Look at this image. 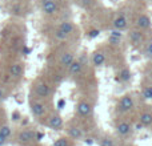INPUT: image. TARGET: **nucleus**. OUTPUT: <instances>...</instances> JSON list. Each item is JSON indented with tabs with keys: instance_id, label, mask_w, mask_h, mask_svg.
Wrapping results in <instances>:
<instances>
[{
	"instance_id": "nucleus-1",
	"label": "nucleus",
	"mask_w": 152,
	"mask_h": 146,
	"mask_svg": "<svg viewBox=\"0 0 152 146\" xmlns=\"http://www.w3.org/2000/svg\"><path fill=\"white\" fill-rule=\"evenodd\" d=\"M28 106L31 114L36 120H42L48 114V101H45V100H40L31 94L28 100Z\"/></svg>"
},
{
	"instance_id": "nucleus-2",
	"label": "nucleus",
	"mask_w": 152,
	"mask_h": 146,
	"mask_svg": "<svg viewBox=\"0 0 152 146\" xmlns=\"http://www.w3.org/2000/svg\"><path fill=\"white\" fill-rule=\"evenodd\" d=\"M31 94L35 97H37V98H40V100L48 101V100H51V97H52V94H53V88L47 82V81L40 80L39 78V80H36L34 84H32Z\"/></svg>"
},
{
	"instance_id": "nucleus-3",
	"label": "nucleus",
	"mask_w": 152,
	"mask_h": 146,
	"mask_svg": "<svg viewBox=\"0 0 152 146\" xmlns=\"http://www.w3.org/2000/svg\"><path fill=\"white\" fill-rule=\"evenodd\" d=\"M135 109V98L132 94L127 93L123 94L120 97V100L118 101V105H116V110H118L120 114H128L132 110Z\"/></svg>"
},
{
	"instance_id": "nucleus-4",
	"label": "nucleus",
	"mask_w": 152,
	"mask_h": 146,
	"mask_svg": "<svg viewBox=\"0 0 152 146\" xmlns=\"http://www.w3.org/2000/svg\"><path fill=\"white\" fill-rule=\"evenodd\" d=\"M76 114L81 118H89L94 116V104H92L89 100H80V101L76 104Z\"/></svg>"
},
{
	"instance_id": "nucleus-5",
	"label": "nucleus",
	"mask_w": 152,
	"mask_h": 146,
	"mask_svg": "<svg viewBox=\"0 0 152 146\" xmlns=\"http://www.w3.org/2000/svg\"><path fill=\"white\" fill-rule=\"evenodd\" d=\"M145 40H147L145 31H142V29L137 28H132L128 31V41L132 47H140L145 43Z\"/></svg>"
},
{
	"instance_id": "nucleus-6",
	"label": "nucleus",
	"mask_w": 152,
	"mask_h": 146,
	"mask_svg": "<svg viewBox=\"0 0 152 146\" xmlns=\"http://www.w3.org/2000/svg\"><path fill=\"white\" fill-rule=\"evenodd\" d=\"M44 118H45V125L50 129H52V130H61L63 129V126H64L63 117L58 112L48 113Z\"/></svg>"
},
{
	"instance_id": "nucleus-7",
	"label": "nucleus",
	"mask_w": 152,
	"mask_h": 146,
	"mask_svg": "<svg viewBox=\"0 0 152 146\" xmlns=\"http://www.w3.org/2000/svg\"><path fill=\"white\" fill-rule=\"evenodd\" d=\"M40 8L45 16H55L60 9L58 0H40Z\"/></svg>"
},
{
	"instance_id": "nucleus-8",
	"label": "nucleus",
	"mask_w": 152,
	"mask_h": 146,
	"mask_svg": "<svg viewBox=\"0 0 152 146\" xmlns=\"http://www.w3.org/2000/svg\"><path fill=\"white\" fill-rule=\"evenodd\" d=\"M135 28L142 29V31H148L152 28V19L144 12L139 13L135 19Z\"/></svg>"
},
{
	"instance_id": "nucleus-9",
	"label": "nucleus",
	"mask_w": 152,
	"mask_h": 146,
	"mask_svg": "<svg viewBox=\"0 0 152 146\" xmlns=\"http://www.w3.org/2000/svg\"><path fill=\"white\" fill-rule=\"evenodd\" d=\"M128 17H127L124 13H118V15L113 17L112 20V28L116 31H126L128 29Z\"/></svg>"
},
{
	"instance_id": "nucleus-10",
	"label": "nucleus",
	"mask_w": 152,
	"mask_h": 146,
	"mask_svg": "<svg viewBox=\"0 0 152 146\" xmlns=\"http://www.w3.org/2000/svg\"><path fill=\"white\" fill-rule=\"evenodd\" d=\"M75 60V55L74 52L71 51H63V52L59 55V59H58V64L60 68L63 69H67Z\"/></svg>"
},
{
	"instance_id": "nucleus-11",
	"label": "nucleus",
	"mask_w": 152,
	"mask_h": 146,
	"mask_svg": "<svg viewBox=\"0 0 152 146\" xmlns=\"http://www.w3.org/2000/svg\"><path fill=\"white\" fill-rule=\"evenodd\" d=\"M115 130L120 137H127L132 132V124L127 120H119L115 124Z\"/></svg>"
},
{
	"instance_id": "nucleus-12",
	"label": "nucleus",
	"mask_w": 152,
	"mask_h": 146,
	"mask_svg": "<svg viewBox=\"0 0 152 146\" xmlns=\"http://www.w3.org/2000/svg\"><path fill=\"white\" fill-rule=\"evenodd\" d=\"M8 74H10V77L13 78V80H19V78H21L23 74H24V64L20 63V61L12 63L10 65V69H8Z\"/></svg>"
},
{
	"instance_id": "nucleus-13",
	"label": "nucleus",
	"mask_w": 152,
	"mask_h": 146,
	"mask_svg": "<svg viewBox=\"0 0 152 146\" xmlns=\"http://www.w3.org/2000/svg\"><path fill=\"white\" fill-rule=\"evenodd\" d=\"M37 133L35 130H31V129H23V130L19 132L18 134V139L21 144H29V142H34L36 139Z\"/></svg>"
},
{
	"instance_id": "nucleus-14",
	"label": "nucleus",
	"mask_w": 152,
	"mask_h": 146,
	"mask_svg": "<svg viewBox=\"0 0 152 146\" xmlns=\"http://www.w3.org/2000/svg\"><path fill=\"white\" fill-rule=\"evenodd\" d=\"M105 61H107V55H105L104 51L97 49V51H95V52L92 53L91 63H92V65L94 66L100 68V66H103L105 64Z\"/></svg>"
},
{
	"instance_id": "nucleus-15",
	"label": "nucleus",
	"mask_w": 152,
	"mask_h": 146,
	"mask_svg": "<svg viewBox=\"0 0 152 146\" xmlns=\"http://www.w3.org/2000/svg\"><path fill=\"white\" fill-rule=\"evenodd\" d=\"M56 28L59 29V31H61V32H64V33H67L68 36H74V33H75V31L77 28H76V25L74 23H72L71 20H64V21H61L60 24H59Z\"/></svg>"
},
{
	"instance_id": "nucleus-16",
	"label": "nucleus",
	"mask_w": 152,
	"mask_h": 146,
	"mask_svg": "<svg viewBox=\"0 0 152 146\" xmlns=\"http://www.w3.org/2000/svg\"><path fill=\"white\" fill-rule=\"evenodd\" d=\"M83 69H84L83 63H81L80 60H76V59H75L74 63H72L71 65L67 68V72H68V74L76 77V76H80L81 73H83Z\"/></svg>"
},
{
	"instance_id": "nucleus-17",
	"label": "nucleus",
	"mask_w": 152,
	"mask_h": 146,
	"mask_svg": "<svg viewBox=\"0 0 152 146\" xmlns=\"http://www.w3.org/2000/svg\"><path fill=\"white\" fill-rule=\"evenodd\" d=\"M139 124L140 126L150 128L152 126V112L151 110H143L139 114Z\"/></svg>"
},
{
	"instance_id": "nucleus-18",
	"label": "nucleus",
	"mask_w": 152,
	"mask_h": 146,
	"mask_svg": "<svg viewBox=\"0 0 152 146\" xmlns=\"http://www.w3.org/2000/svg\"><path fill=\"white\" fill-rule=\"evenodd\" d=\"M67 132H68V137L71 139H81L83 138V130H81V128L77 125L68 126Z\"/></svg>"
},
{
	"instance_id": "nucleus-19",
	"label": "nucleus",
	"mask_w": 152,
	"mask_h": 146,
	"mask_svg": "<svg viewBox=\"0 0 152 146\" xmlns=\"http://www.w3.org/2000/svg\"><path fill=\"white\" fill-rule=\"evenodd\" d=\"M142 97L145 101H151L152 102V82L148 81L147 84H144L142 88Z\"/></svg>"
},
{
	"instance_id": "nucleus-20",
	"label": "nucleus",
	"mask_w": 152,
	"mask_h": 146,
	"mask_svg": "<svg viewBox=\"0 0 152 146\" xmlns=\"http://www.w3.org/2000/svg\"><path fill=\"white\" fill-rule=\"evenodd\" d=\"M143 53L148 60L152 61V37H147L145 43L143 44Z\"/></svg>"
},
{
	"instance_id": "nucleus-21",
	"label": "nucleus",
	"mask_w": 152,
	"mask_h": 146,
	"mask_svg": "<svg viewBox=\"0 0 152 146\" xmlns=\"http://www.w3.org/2000/svg\"><path fill=\"white\" fill-rule=\"evenodd\" d=\"M131 74L132 73L128 68H123L120 72L118 73V78H119V81H121V82H127V81L131 80V77H132Z\"/></svg>"
},
{
	"instance_id": "nucleus-22",
	"label": "nucleus",
	"mask_w": 152,
	"mask_h": 146,
	"mask_svg": "<svg viewBox=\"0 0 152 146\" xmlns=\"http://www.w3.org/2000/svg\"><path fill=\"white\" fill-rule=\"evenodd\" d=\"M0 134L4 136L7 139L11 138V136H12V128H11L8 124H1V125H0Z\"/></svg>"
},
{
	"instance_id": "nucleus-23",
	"label": "nucleus",
	"mask_w": 152,
	"mask_h": 146,
	"mask_svg": "<svg viewBox=\"0 0 152 146\" xmlns=\"http://www.w3.org/2000/svg\"><path fill=\"white\" fill-rule=\"evenodd\" d=\"M53 37H55L56 40H59V41H67V40L71 39V36H68L67 33H64V32L59 31L58 28L53 31Z\"/></svg>"
},
{
	"instance_id": "nucleus-24",
	"label": "nucleus",
	"mask_w": 152,
	"mask_h": 146,
	"mask_svg": "<svg viewBox=\"0 0 152 146\" xmlns=\"http://www.w3.org/2000/svg\"><path fill=\"white\" fill-rule=\"evenodd\" d=\"M52 146H71V139L67 137H59L56 141H53Z\"/></svg>"
},
{
	"instance_id": "nucleus-25",
	"label": "nucleus",
	"mask_w": 152,
	"mask_h": 146,
	"mask_svg": "<svg viewBox=\"0 0 152 146\" xmlns=\"http://www.w3.org/2000/svg\"><path fill=\"white\" fill-rule=\"evenodd\" d=\"M100 146H115V142L111 137H104V138L100 141Z\"/></svg>"
},
{
	"instance_id": "nucleus-26",
	"label": "nucleus",
	"mask_w": 152,
	"mask_h": 146,
	"mask_svg": "<svg viewBox=\"0 0 152 146\" xmlns=\"http://www.w3.org/2000/svg\"><path fill=\"white\" fill-rule=\"evenodd\" d=\"M145 78H147V81H150V82H152V64H150V65L145 68Z\"/></svg>"
},
{
	"instance_id": "nucleus-27",
	"label": "nucleus",
	"mask_w": 152,
	"mask_h": 146,
	"mask_svg": "<svg viewBox=\"0 0 152 146\" xmlns=\"http://www.w3.org/2000/svg\"><path fill=\"white\" fill-rule=\"evenodd\" d=\"M80 4L83 5L84 8H89L95 4V0H80Z\"/></svg>"
},
{
	"instance_id": "nucleus-28",
	"label": "nucleus",
	"mask_w": 152,
	"mask_h": 146,
	"mask_svg": "<svg viewBox=\"0 0 152 146\" xmlns=\"http://www.w3.org/2000/svg\"><path fill=\"white\" fill-rule=\"evenodd\" d=\"M5 97H7V92H5L4 86H0V102H1Z\"/></svg>"
},
{
	"instance_id": "nucleus-29",
	"label": "nucleus",
	"mask_w": 152,
	"mask_h": 146,
	"mask_svg": "<svg viewBox=\"0 0 152 146\" xmlns=\"http://www.w3.org/2000/svg\"><path fill=\"white\" fill-rule=\"evenodd\" d=\"M5 142H7V138H5L4 136H1V134H0V146H4Z\"/></svg>"
}]
</instances>
